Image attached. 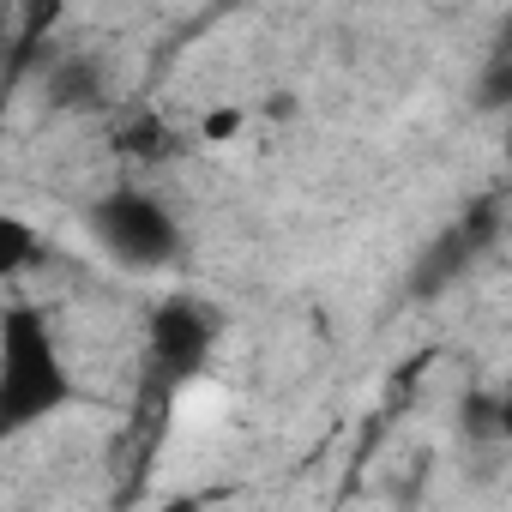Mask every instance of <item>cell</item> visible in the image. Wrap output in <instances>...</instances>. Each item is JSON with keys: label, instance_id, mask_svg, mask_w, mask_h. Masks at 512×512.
I'll list each match as a JSON object with an SVG mask.
<instances>
[{"label": "cell", "instance_id": "obj_1", "mask_svg": "<svg viewBox=\"0 0 512 512\" xmlns=\"http://www.w3.org/2000/svg\"><path fill=\"white\" fill-rule=\"evenodd\" d=\"M67 392H73V380H67V362L49 338L43 308L13 302L0 314V428L25 434L31 422L61 410Z\"/></svg>", "mask_w": 512, "mask_h": 512}, {"label": "cell", "instance_id": "obj_2", "mask_svg": "<svg viewBox=\"0 0 512 512\" xmlns=\"http://www.w3.org/2000/svg\"><path fill=\"white\" fill-rule=\"evenodd\" d=\"M91 235L127 272H163L181 260V223L169 217V205L145 187H115L91 205Z\"/></svg>", "mask_w": 512, "mask_h": 512}, {"label": "cell", "instance_id": "obj_3", "mask_svg": "<svg viewBox=\"0 0 512 512\" xmlns=\"http://www.w3.org/2000/svg\"><path fill=\"white\" fill-rule=\"evenodd\" d=\"M211 350H217V320H211L205 302L163 296L151 308V320H145V368H151L157 392H175V386L199 380L205 362H211Z\"/></svg>", "mask_w": 512, "mask_h": 512}, {"label": "cell", "instance_id": "obj_4", "mask_svg": "<svg viewBox=\"0 0 512 512\" xmlns=\"http://www.w3.org/2000/svg\"><path fill=\"white\" fill-rule=\"evenodd\" d=\"M476 253H482V241L464 229V223H452L422 260H416V272H410V296H440V290H452L470 266H476Z\"/></svg>", "mask_w": 512, "mask_h": 512}, {"label": "cell", "instance_id": "obj_5", "mask_svg": "<svg viewBox=\"0 0 512 512\" xmlns=\"http://www.w3.org/2000/svg\"><path fill=\"white\" fill-rule=\"evenodd\" d=\"M43 91L55 109H97L109 79H103V61L97 55H55L49 73H43Z\"/></svg>", "mask_w": 512, "mask_h": 512}, {"label": "cell", "instance_id": "obj_6", "mask_svg": "<svg viewBox=\"0 0 512 512\" xmlns=\"http://www.w3.org/2000/svg\"><path fill=\"white\" fill-rule=\"evenodd\" d=\"M115 151H121V157H145V163H157V157L175 151V139H169V127H163L157 115H139V121H127V127L115 133Z\"/></svg>", "mask_w": 512, "mask_h": 512}, {"label": "cell", "instance_id": "obj_7", "mask_svg": "<svg viewBox=\"0 0 512 512\" xmlns=\"http://www.w3.org/2000/svg\"><path fill=\"white\" fill-rule=\"evenodd\" d=\"M470 103H476L482 115L512 109V55H488V61H482V73H476V85H470Z\"/></svg>", "mask_w": 512, "mask_h": 512}, {"label": "cell", "instance_id": "obj_8", "mask_svg": "<svg viewBox=\"0 0 512 512\" xmlns=\"http://www.w3.org/2000/svg\"><path fill=\"white\" fill-rule=\"evenodd\" d=\"M37 260V235L25 217H0V266H7V278H19L25 266Z\"/></svg>", "mask_w": 512, "mask_h": 512}, {"label": "cell", "instance_id": "obj_9", "mask_svg": "<svg viewBox=\"0 0 512 512\" xmlns=\"http://www.w3.org/2000/svg\"><path fill=\"white\" fill-rule=\"evenodd\" d=\"M241 127H247V109L241 103H217V109L199 115V139L205 145H229V139H241Z\"/></svg>", "mask_w": 512, "mask_h": 512}, {"label": "cell", "instance_id": "obj_10", "mask_svg": "<svg viewBox=\"0 0 512 512\" xmlns=\"http://www.w3.org/2000/svg\"><path fill=\"white\" fill-rule=\"evenodd\" d=\"M205 506H211L205 494H169V500H163L157 512H205Z\"/></svg>", "mask_w": 512, "mask_h": 512}, {"label": "cell", "instance_id": "obj_11", "mask_svg": "<svg viewBox=\"0 0 512 512\" xmlns=\"http://www.w3.org/2000/svg\"><path fill=\"white\" fill-rule=\"evenodd\" d=\"M500 440H512V380L500 386Z\"/></svg>", "mask_w": 512, "mask_h": 512}, {"label": "cell", "instance_id": "obj_12", "mask_svg": "<svg viewBox=\"0 0 512 512\" xmlns=\"http://www.w3.org/2000/svg\"><path fill=\"white\" fill-rule=\"evenodd\" d=\"M494 55H512V13H506L500 31H494Z\"/></svg>", "mask_w": 512, "mask_h": 512}, {"label": "cell", "instance_id": "obj_13", "mask_svg": "<svg viewBox=\"0 0 512 512\" xmlns=\"http://www.w3.org/2000/svg\"><path fill=\"white\" fill-rule=\"evenodd\" d=\"M506 163H512V133H506Z\"/></svg>", "mask_w": 512, "mask_h": 512}]
</instances>
